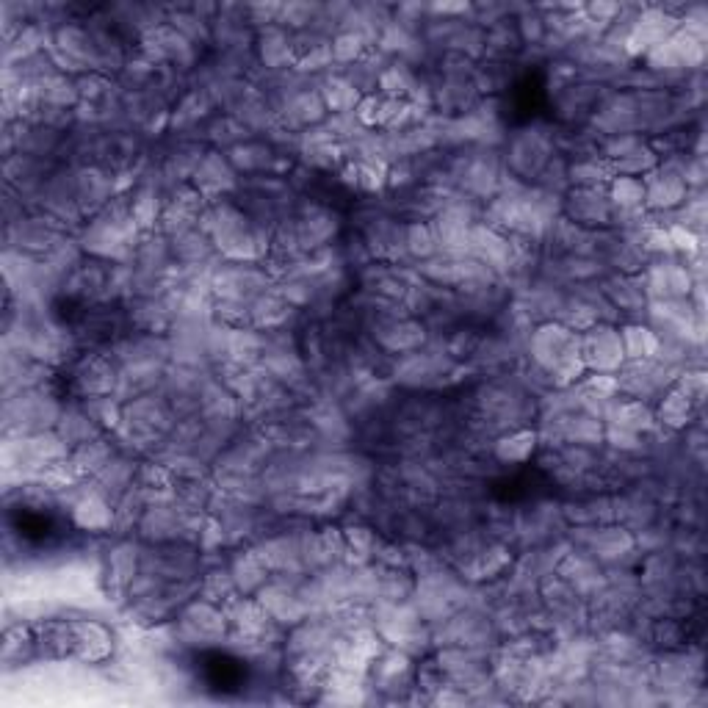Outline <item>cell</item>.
Returning a JSON list of instances; mask_svg holds the SVG:
<instances>
[{
    "mask_svg": "<svg viewBox=\"0 0 708 708\" xmlns=\"http://www.w3.org/2000/svg\"><path fill=\"white\" fill-rule=\"evenodd\" d=\"M642 183H645V211H675L684 208V202L689 200L684 169L675 158L642 175Z\"/></svg>",
    "mask_w": 708,
    "mask_h": 708,
    "instance_id": "3",
    "label": "cell"
},
{
    "mask_svg": "<svg viewBox=\"0 0 708 708\" xmlns=\"http://www.w3.org/2000/svg\"><path fill=\"white\" fill-rule=\"evenodd\" d=\"M540 435L534 429H515L496 443V457L501 462H526L537 449Z\"/></svg>",
    "mask_w": 708,
    "mask_h": 708,
    "instance_id": "20",
    "label": "cell"
},
{
    "mask_svg": "<svg viewBox=\"0 0 708 708\" xmlns=\"http://www.w3.org/2000/svg\"><path fill=\"white\" fill-rule=\"evenodd\" d=\"M529 352L531 363L554 388H570L587 374L581 360V332L570 330L562 321H545L531 332Z\"/></svg>",
    "mask_w": 708,
    "mask_h": 708,
    "instance_id": "1",
    "label": "cell"
},
{
    "mask_svg": "<svg viewBox=\"0 0 708 708\" xmlns=\"http://www.w3.org/2000/svg\"><path fill=\"white\" fill-rule=\"evenodd\" d=\"M72 518H75V523H78L81 529L100 531L108 529V526L114 523V509H111V504L106 501V496L89 493V496H83L81 501L75 504Z\"/></svg>",
    "mask_w": 708,
    "mask_h": 708,
    "instance_id": "18",
    "label": "cell"
},
{
    "mask_svg": "<svg viewBox=\"0 0 708 708\" xmlns=\"http://www.w3.org/2000/svg\"><path fill=\"white\" fill-rule=\"evenodd\" d=\"M581 360L590 374H617L626 366V349L612 321H598L581 332Z\"/></svg>",
    "mask_w": 708,
    "mask_h": 708,
    "instance_id": "2",
    "label": "cell"
},
{
    "mask_svg": "<svg viewBox=\"0 0 708 708\" xmlns=\"http://www.w3.org/2000/svg\"><path fill=\"white\" fill-rule=\"evenodd\" d=\"M606 424L623 426L631 429L637 435H648L650 429H656V413L648 402H639V399H617L612 404V410L606 415Z\"/></svg>",
    "mask_w": 708,
    "mask_h": 708,
    "instance_id": "12",
    "label": "cell"
},
{
    "mask_svg": "<svg viewBox=\"0 0 708 708\" xmlns=\"http://www.w3.org/2000/svg\"><path fill=\"white\" fill-rule=\"evenodd\" d=\"M379 343L390 352H415L424 343V327L415 321H388L379 327Z\"/></svg>",
    "mask_w": 708,
    "mask_h": 708,
    "instance_id": "17",
    "label": "cell"
},
{
    "mask_svg": "<svg viewBox=\"0 0 708 708\" xmlns=\"http://www.w3.org/2000/svg\"><path fill=\"white\" fill-rule=\"evenodd\" d=\"M673 388L681 390L689 402L700 407V404H703V399H706V393H708L706 371H703V368H681V371H678V377H675Z\"/></svg>",
    "mask_w": 708,
    "mask_h": 708,
    "instance_id": "27",
    "label": "cell"
},
{
    "mask_svg": "<svg viewBox=\"0 0 708 708\" xmlns=\"http://www.w3.org/2000/svg\"><path fill=\"white\" fill-rule=\"evenodd\" d=\"M603 296L617 313H642V307L648 305L639 274H614L612 280L603 283Z\"/></svg>",
    "mask_w": 708,
    "mask_h": 708,
    "instance_id": "10",
    "label": "cell"
},
{
    "mask_svg": "<svg viewBox=\"0 0 708 708\" xmlns=\"http://www.w3.org/2000/svg\"><path fill=\"white\" fill-rule=\"evenodd\" d=\"M288 111V117L294 119L296 125H313V122H319V119H324V114H327V103H324V97H321V92H302V95H296L294 100H291V106L285 108Z\"/></svg>",
    "mask_w": 708,
    "mask_h": 708,
    "instance_id": "26",
    "label": "cell"
},
{
    "mask_svg": "<svg viewBox=\"0 0 708 708\" xmlns=\"http://www.w3.org/2000/svg\"><path fill=\"white\" fill-rule=\"evenodd\" d=\"M233 183H236L233 166L219 153H208L194 169V186L200 194H219V191L233 189Z\"/></svg>",
    "mask_w": 708,
    "mask_h": 708,
    "instance_id": "13",
    "label": "cell"
},
{
    "mask_svg": "<svg viewBox=\"0 0 708 708\" xmlns=\"http://www.w3.org/2000/svg\"><path fill=\"white\" fill-rule=\"evenodd\" d=\"M551 161V139L540 130H520L509 144L507 164L515 175L537 177Z\"/></svg>",
    "mask_w": 708,
    "mask_h": 708,
    "instance_id": "8",
    "label": "cell"
},
{
    "mask_svg": "<svg viewBox=\"0 0 708 708\" xmlns=\"http://www.w3.org/2000/svg\"><path fill=\"white\" fill-rule=\"evenodd\" d=\"M639 283L650 302H673V299H689L695 280L678 260L661 258L642 269Z\"/></svg>",
    "mask_w": 708,
    "mask_h": 708,
    "instance_id": "5",
    "label": "cell"
},
{
    "mask_svg": "<svg viewBox=\"0 0 708 708\" xmlns=\"http://www.w3.org/2000/svg\"><path fill=\"white\" fill-rule=\"evenodd\" d=\"M368 48H371V42H368L363 34H357V31H338L335 39L330 42L332 61H338V64H354V61H360L366 56Z\"/></svg>",
    "mask_w": 708,
    "mask_h": 708,
    "instance_id": "25",
    "label": "cell"
},
{
    "mask_svg": "<svg viewBox=\"0 0 708 708\" xmlns=\"http://www.w3.org/2000/svg\"><path fill=\"white\" fill-rule=\"evenodd\" d=\"M111 567H114V576H117L122 584H133L136 579V548L133 545H119L117 551L111 554Z\"/></svg>",
    "mask_w": 708,
    "mask_h": 708,
    "instance_id": "28",
    "label": "cell"
},
{
    "mask_svg": "<svg viewBox=\"0 0 708 708\" xmlns=\"http://www.w3.org/2000/svg\"><path fill=\"white\" fill-rule=\"evenodd\" d=\"M653 413H656V426H664V429H670V432H681V429H686V426L695 421L697 404L689 402L681 390L670 385V388L659 396V404H656Z\"/></svg>",
    "mask_w": 708,
    "mask_h": 708,
    "instance_id": "11",
    "label": "cell"
},
{
    "mask_svg": "<svg viewBox=\"0 0 708 708\" xmlns=\"http://www.w3.org/2000/svg\"><path fill=\"white\" fill-rule=\"evenodd\" d=\"M678 31V17L670 14L664 6H642L637 14V20L631 25V34L626 39V53L637 56V53H648L650 48L661 45L667 36H673Z\"/></svg>",
    "mask_w": 708,
    "mask_h": 708,
    "instance_id": "6",
    "label": "cell"
},
{
    "mask_svg": "<svg viewBox=\"0 0 708 708\" xmlns=\"http://www.w3.org/2000/svg\"><path fill=\"white\" fill-rule=\"evenodd\" d=\"M567 222L584 227H609L614 225V208L606 194V186L598 189H573L565 202Z\"/></svg>",
    "mask_w": 708,
    "mask_h": 708,
    "instance_id": "7",
    "label": "cell"
},
{
    "mask_svg": "<svg viewBox=\"0 0 708 708\" xmlns=\"http://www.w3.org/2000/svg\"><path fill=\"white\" fill-rule=\"evenodd\" d=\"M111 462V449L103 437H95L89 443H83L75 449V457H72V468L78 473H100Z\"/></svg>",
    "mask_w": 708,
    "mask_h": 708,
    "instance_id": "23",
    "label": "cell"
},
{
    "mask_svg": "<svg viewBox=\"0 0 708 708\" xmlns=\"http://www.w3.org/2000/svg\"><path fill=\"white\" fill-rule=\"evenodd\" d=\"M180 628L189 639H219L225 637L227 614L216 609L211 601H197L183 612Z\"/></svg>",
    "mask_w": 708,
    "mask_h": 708,
    "instance_id": "9",
    "label": "cell"
},
{
    "mask_svg": "<svg viewBox=\"0 0 708 708\" xmlns=\"http://www.w3.org/2000/svg\"><path fill=\"white\" fill-rule=\"evenodd\" d=\"M230 576L236 581L238 592H258L269 579V565L260 556V551H244L241 556H236Z\"/></svg>",
    "mask_w": 708,
    "mask_h": 708,
    "instance_id": "16",
    "label": "cell"
},
{
    "mask_svg": "<svg viewBox=\"0 0 708 708\" xmlns=\"http://www.w3.org/2000/svg\"><path fill=\"white\" fill-rule=\"evenodd\" d=\"M56 48L64 50L70 61L75 64H89V61H97V50L92 36L83 31L81 25H64L59 28L56 34Z\"/></svg>",
    "mask_w": 708,
    "mask_h": 708,
    "instance_id": "19",
    "label": "cell"
},
{
    "mask_svg": "<svg viewBox=\"0 0 708 708\" xmlns=\"http://www.w3.org/2000/svg\"><path fill=\"white\" fill-rule=\"evenodd\" d=\"M620 338H623V349H626V363L628 360H653L659 354L661 338L650 324L631 321L626 327H620Z\"/></svg>",
    "mask_w": 708,
    "mask_h": 708,
    "instance_id": "15",
    "label": "cell"
},
{
    "mask_svg": "<svg viewBox=\"0 0 708 708\" xmlns=\"http://www.w3.org/2000/svg\"><path fill=\"white\" fill-rule=\"evenodd\" d=\"M260 61L269 67V70H283L285 64H291L296 59L294 56V36L285 34L280 25H269L258 42Z\"/></svg>",
    "mask_w": 708,
    "mask_h": 708,
    "instance_id": "14",
    "label": "cell"
},
{
    "mask_svg": "<svg viewBox=\"0 0 708 708\" xmlns=\"http://www.w3.org/2000/svg\"><path fill=\"white\" fill-rule=\"evenodd\" d=\"M634 548V537L626 529H595L590 537V551L595 559H620Z\"/></svg>",
    "mask_w": 708,
    "mask_h": 708,
    "instance_id": "21",
    "label": "cell"
},
{
    "mask_svg": "<svg viewBox=\"0 0 708 708\" xmlns=\"http://www.w3.org/2000/svg\"><path fill=\"white\" fill-rule=\"evenodd\" d=\"M321 97L327 103V111H335V114H354V108L360 103V89L354 86L349 78H332V81L324 83L321 89Z\"/></svg>",
    "mask_w": 708,
    "mask_h": 708,
    "instance_id": "22",
    "label": "cell"
},
{
    "mask_svg": "<svg viewBox=\"0 0 708 708\" xmlns=\"http://www.w3.org/2000/svg\"><path fill=\"white\" fill-rule=\"evenodd\" d=\"M703 61H706V42H700L681 28L645 53V64L650 72L697 70Z\"/></svg>",
    "mask_w": 708,
    "mask_h": 708,
    "instance_id": "4",
    "label": "cell"
},
{
    "mask_svg": "<svg viewBox=\"0 0 708 708\" xmlns=\"http://www.w3.org/2000/svg\"><path fill=\"white\" fill-rule=\"evenodd\" d=\"M404 249H407L413 258L421 260V263L429 258H435L437 252H440V244H437L432 225H421V222H415V225L404 227Z\"/></svg>",
    "mask_w": 708,
    "mask_h": 708,
    "instance_id": "24",
    "label": "cell"
}]
</instances>
